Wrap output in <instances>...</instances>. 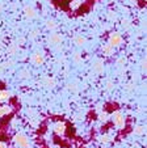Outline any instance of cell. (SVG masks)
<instances>
[{
    "label": "cell",
    "mask_w": 147,
    "mask_h": 148,
    "mask_svg": "<svg viewBox=\"0 0 147 148\" xmlns=\"http://www.w3.org/2000/svg\"><path fill=\"white\" fill-rule=\"evenodd\" d=\"M50 1L68 16L76 17L88 13L97 0H50Z\"/></svg>",
    "instance_id": "1"
},
{
    "label": "cell",
    "mask_w": 147,
    "mask_h": 148,
    "mask_svg": "<svg viewBox=\"0 0 147 148\" xmlns=\"http://www.w3.org/2000/svg\"><path fill=\"white\" fill-rule=\"evenodd\" d=\"M13 142L16 143V145L19 148H29L30 147V142H29L28 136H25L24 134H17L14 135Z\"/></svg>",
    "instance_id": "2"
},
{
    "label": "cell",
    "mask_w": 147,
    "mask_h": 148,
    "mask_svg": "<svg viewBox=\"0 0 147 148\" xmlns=\"http://www.w3.org/2000/svg\"><path fill=\"white\" fill-rule=\"evenodd\" d=\"M113 123L118 129H122V127L125 126V117H124V114H122L119 110H116V112L113 113Z\"/></svg>",
    "instance_id": "3"
},
{
    "label": "cell",
    "mask_w": 147,
    "mask_h": 148,
    "mask_svg": "<svg viewBox=\"0 0 147 148\" xmlns=\"http://www.w3.org/2000/svg\"><path fill=\"white\" fill-rule=\"evenodd\" d=\"M53 130H54V132H55L57 135H59V136H63V135L66 134L67 125L63 122V121H58V122H55V123H54V126H53Z\"/></svg>",
    "instance_id": "4"
},
{
    "label": "cell",
    "mask_w": 147,
    "mask_h": 148,
    "mask_svg": "<svg viewBox=\"0 0 147 148\" xmlns=\"http://www.w3.org/2000/svg\"><path fill=\"white\" fill-rule=\"evenodd\" d=\"M11 113H12V108L9 105H1L0 106V118L6 117V115L11 114Z\"/></svg>",
    "instance_id": "5"
},
{
    "label": "cell",
    "mask_w": 147,
    "mask_h": 148,
    "mask_svg": "<svg viewBox=\"0 0 147 148\" xmlns=\"http://www.w3.org/2000/svg\"><path fill=\"white\" fill-rule=\"evenodd\" d=\"M9 98H11V93L8 90H0V103L8 102Z\"/></svg>",
    "instance_id": "6"
},
{
    "label": "cell",
    "mask_w": 147,
    "mask_h": 148,
    "mask_svg": "<svg viewBox=\"0 0 147 148\" xmlns=\"http://www.w3.org/2000/svg\"><path fill=\"white\" fill-rule=\"evenodd\" d=\"M110 43H112V46H117V45H119V43H121V37L117 36V34L112 36V38H110Z\"/></svg>",
    "instance_id": "7"
},
{
    "label": "cell",
    "mask_w": 147,
    "mask_h": 148,
    "mask_svg": "<svg viewBox=\"0 0 147 148\" xmlns=\"http://www.w3.org/2000/svg\"><path fill=\"white\" fill-rule=\"evenodd\" d=\"M99 140H100L101 143H104V144H106V143H109L112 140V136L110 135H101V136L99 138Z\"/></svg>",
    "instance_id": "8"
},
{
    "label": "cell",
    "mask_w": 147,
    "mask_h": 148,
    "mask_svg": "<svg viewBox=\"0 0 147 148\" xmlns=\"http://www.w3.org/2000/svg\"><path fill=\"white\" fill-rule=\"evenodd\" d=\"M144 131H146V130H144L143 126H137L135 129H134V132H135L137 135H143Z\"/></svg>",
    "instance_id": "9"
},
{
    "label": "cell",
    "mask_w": 147,
    "mask_h": 148,
    "mask_svg": "<svg viewBox=\"0 0 147 148\" xmlns=\"http://www.w3.org/2000/svg\"><path fill=\"white\" fill-rule=\"evenodd\" d=\"M42 62H43L42 56H39V55H36V56H34V63H36V64H41Z\"/></svg>",
    "instance_id": "10"
},
{
    "label": "cell",
    "mask_w": 147,
    "mask_h": 148,
    "mask_svg": "<svg viewBox=\"0 0 147 148\" xmlns=\"http://www.w3.org/2000/svg\"><path fill=\"white\" fill-rule=\"evenodd\" d=\"M0 148H8V145L6 142H0Z\"/></svg>",
    "instance_id": "11"
}]
</instances>
